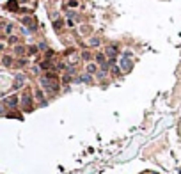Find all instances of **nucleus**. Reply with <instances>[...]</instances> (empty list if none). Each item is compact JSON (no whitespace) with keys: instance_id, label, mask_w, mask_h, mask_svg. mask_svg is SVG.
Here are the masks:
<instances>
[{"instance_id":"39448f33","label":"nucleus","mask_w":181,"mask_h":174,"mask_svg":"<svg viewBox=\"0 0 181 174\" xmlns=\"http://www.w3.org/2000/svg\"><path fill=\"white\" fill-rule=\"evenodd\" d=\"M16 53H18V55H21V53H23V48H21V46H18V48H16Z\"/></svg>"},{"instance_id":"423d86ee","label":"nucleus","mask_w":181,"mask_h":174,"mask_svg":"<svg viewBox=\"0 0 181 174\" xmlns=\"http://www.w3.org/2000/svg\"><path fill=\"white\" fill-rule=\"evenodd\" d=\"M4 64H11V57H5V59H4Z\"/></svg>"},{"instance_id":"f03ea898","label":"nucleus","mask_w":181,"mask_h":174,"mask_svg":"<svg viewBox=\"0 0 181 174\" xmlns=\"http://www.w3.org/2000/svg\"><path fill=\"white\" fill-rule=\"evenodd\" d=\"M96 61H98V62H100V64H101V66H103V68H105V57L101 55V53H100V55L96 57Z\"/></svg>"},{"instance_id":"20e7f679","label":"nucleus","mask_w":181,"mask_h":174,"mask_svg":"<svg viewBox=\"0 0 181 174\" xmlns=\"http://www.w3.org/2000/svg\"><path fill=\"white\" fill-rule=\"evenodd\" d=\"M7 7L9 9H16V0H11V2L7 4Z\"/></svg>"},{"instance_id":"f257e3e1","label":"nucleus","mask_w":181,"mask_h":174,"mask_svg":"<svg viewBox=\"0 0 181 174\" xmlns=\"http://www.w3.org/2000/svg\"><path fill=\"white\" fill-rule=\"evenodd\" d=\"M16 103H18V100H16L14 96H12V98H9V100H7V105H9V107H14Z\"/></svg>"},{"instance_id":"7ed1b4c3","label":"nucleus","mask_w":181,"mask_h":174,"mask_svg":"<svg viewBox=\"0 0 181 174\" xmlns=\"http://www.w3.org/2000/svg\"><path fill=\"white\" fill-rule=\"evenodd\" d=\"M87 71H89V73H94V71H96V66H94V64H89V66H87Z\"/></svg>"}]
</instances>
